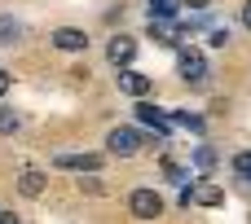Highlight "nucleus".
Segmentation results:
<instances>
[{
    "mask_svg": "<svg viewBox=\"0 0 251 224\" xmlns=\"http://www.w3.org/2000/svg\"><path fill=\"white\" fill-rule=\"evenodd\" d=\"M49 44L62 48V53H84V48H88V35H84L79 26H57V31L49 35Z\"/></svg>",
    "mask_w": 251,
    "mask_h": 224,
    "instance_id": "0eeeda50",
    "label": "nucleus"
},
{
    "mask_svg": "<svg viewBox=\"0 0 251 224\" xmlns=\"http://www.w3.org/2000/svg\"><path fill=\"white\" fill-rule=\"evenodd\" d=\"M9 84H13V75H9V70H0V97L9 92Z\"/></svg>",
    "mask_w": 251,
    "mask_h": 224,
    "instance_id": "6ab92c4d",
    "label": "nucleus"
},
{
    "mask_svg": "<svg viewBox=\"0 0 251 224\" xmlns=\"http://www.w3.org/2000/svg\"><path fill=\"white\" fill-rule=\"evenodd\" d=\"M172 123H181V128H190V132H203V114H190V110H176Z\"/></svg>",
    "mask_w": 251,
    "mask_h": 224,
    "instance_id": "2eb2a0df",
    "label": "nucleus"
},
{
    "mask_svg": "<svg viewBox=\"0 0 251 224\" xmlns=\"http://www.w3.org/2000/svg\"><path fill=\"white\" fill-rule=\"evenodd\" d=\"M137 123H141V128H154L159 136H168V132H172V119H168L159 106H150L146 97H137Z\"/></svg>",
    "mask_w": 251,
    "mask_h": 224,
    "instance_id": "423d86ee",
    "label": "nucleus"
},
{
    "mask_svg": "<svg viewBox=\"0 0 251 224\" xmlns=\"http://www.w3.org/2000/svg\"><path fill=\"white\" fill-rule=\"evenodd\" d=\"M0 224H18V216L13 211H0Z\"/></svg>",
    "mask_w": 251,
    "mask_h": 224,
    "instance_id": "412c9836",
    "label": "nucleus"
},
{
    "mask_svg": "<svg viewBox=\"0 0 251 224\" xmlns=\"http://www.w3.org/2000/svg\"><path fill=\"white\" fill-rule=\"evenodd\" d=\"M229 40H234V35H229V26H212V31H207V44H212V48H225Z\"/></svg>",
    "mask_w": 251,
    "mask_h": 224,
    "instance_id": "a211bd4d",
    "label": "nucleus"
},
{
    "mask_svg": "<svg viewBox=\"0 0 251 224\" xmlns=\"http://www.w3.org/2000/svg\"><path fill=\"white\" fill-rule=\"evenodd\" d=\"M13 132H22V114L9 110V106H0V136H13Z\"/></svg>",
    "mask_w": 251,
    "mask_h": 224,
    "instance_id": "f8f14e48",
    "label": "nucleus"
},
{
    "mask_svg": "<svg viewBox=\"0 0 251 224\" xmlns=\"http://www.w3.org/2000/svg\"><path fill=\"white\" fill-rule=\"evenodd\" d=\"M132 57H137V40H132V35H110L106 62H110V66H132Z\"/></svg>",
    "mask_w": 251,
    "mask_h": 224,
    "instance_id": "6e6552de",
    "label": "nucleus"
},
{
    "mask_svg": "<svg viewBox=\"0 0 251 224\" xmlns=\"http://www.w3.org/2000/svg\"><path fill=\"white\" fill-rule=\"evenodd\" d=\"M190 158H194V167H199V172H212V167H216V150H212V145H194V154H190Z\"/></svg>",
    "mask_w": 251,
    "mask_h": 224,
    "instance_id": "ddd939ff",
    "label": "nucleus"
},
{
    "mask_svg": "<svg viewBox=\"0 0 251 224\" xmlns=\"http://www.w3.org/2000/svg\"><path fill=\"white\" fill-rule=\"evenodd\" d=\"M207 4H212V0H190V9H207Z\"/></svg>",
    "mask_w": 251,
    "mask_h": 224,
    "instance_id": "4be33fe9",
    "label": "nucleus"
},
{
    "mask_svg": "<svg viewBox=\"0 0 251 224\" xmlns=\"http://www.w3.org/2000/svg\"><path fill=\"white\" fill-rule=\"evenodd\" d=\"M163 176H168V180H176V185H185V180H190V167H181V163L163 158Z\"/></svg>",
    "mask_w": 251,
    "mask_h": 224,
    "instance_id": "dca6fc26",
    "label": "nucleus"
},
{
    "mask_svg": "<svg viewBox=\"0 0 251 224\" xmlns=\"http://www.w3.org/2000/svg\"><path fill=\"white\" fill-rule=\"evenodd\" d=\"M234 172H238V180H251V150L234 154Z\"/></svg>",
    "mask_w": 251,
    "mask_h": 224,
    "instance_id": "f3484780",
    "label": "nucleus"
},
{
    "mask_svg": "<svg viewBox=\"0 0 251 224\" xmlns=\"http://www.w3.org/2000/svg\"><path fill=\"white\" fill-rule=\"evenodd\" d=\"M176 70H181V79L190 84V88H207V57L199 53V48H181L176 53Z\"/></svg>",
    "mask_w": 251,
    "mask_h": 224,
    "instance_id": "f257e3e1",
    "label": "nucleus"
},
{
    "mask_svg": "<svg viewBox=\"0 0 251 224\" xmlns=\"http://www.w3.org/2000/svg\"><path fill=\"white\" fill-rule=\"evenodd\" d=\"M141 145H146V141H141L137 128H110V132H106V150H110L115 158H137Z\"/></svg>",
    "mask_w": 251,
    "mask_h": 224,
    "instance_id": "f03ea898",
    "label": "nucleus"
},
{
    "mask_svg": "<svg viewBox=\"0 0 251 224\" xmlns=\"http://www.w3.org/2000/svg\"><path fill=\"white\" fill-rule=\"evenodd\" d=\"M181 0H150V18H176Z\"/></svg>",
    "mask_w": 251,
    "mask_h": 224,
    "instance_id": "4468645a",
    "label": "nucleus"
},
{
    "mask_svg": "<svg viewBox=\"0 0 251 224\" xmlns=\"http://www.w3.org/2000/svg\"><path fill=\"white\" fill-rule=\"evenodd\" d=\"M181 202L185 207H221L225 202V189L212 185V180H199V185H185L181 189Z\"/></svg>",
    "mask_w": 251,
    "mask_h": 224,
    "instance_id": "20e7f679",
    "label": "nucleus"
},
{
    "mask_svg": "<svg viewBox=\"0 0 251 224\" xmlns=\"http://www.w3.org/2000/svg\"><path fill=\"white\" fill-rule=\"evenodd\" d=\"M26 35V26L18 22V18H9V13H0V44H18Z\"/></svg>",
    "mask_w": 251,
    "mask_h": 224,
    "instance_id": "9b49d317",
    "label": "nucleus"
},
{
    "mask_svg": "<svg viewBox=\"0 0 251 224\" xmlns=\"http://www.w3.org/2000/svg\"><path fill=\"white\" fill-rule=\"evenodd\" d=\"M49 189V172H40V167H22L18 172V194L22 198H40Z\"/></svg>",
    "mask_w": 251,
    "mask_h": 224,
    "instance_id": "1a4fd4ad",
    "label": "nucleus"
},
{
    "mask_svg": "<svg viewBox=\"0 0 251 224\" xmlns=\"http://www.w3.org/2000/svg\"><path fill=\"white\" fill-rule=\"evenodd\" d=\"M128 216L132 220H159L163 216V198L154 189H132L128 194Z\"/></svg>",
    "mask_w": 251,
    "mask_h": 224,
    "instance_id": "7ed1b4c3",
    "label": "nucleus"
},
{
    "mask_svg": "<svg viewBox=\"0 0 251 224\" xmlns=\"http://www.w3.org/2000/svg\"><path fill=\"white\" fill-rule=\"evenodd\" d=\"M243 26L251 31V0H243Z\"/></svg>",
    "mask_w": 251,
    "mask_h": 224,
    "instance_id": "aec40b11",
    "label": "nucleus"
},
{
    "mask_svg": "<svg viewBox=\"0 0 251 224\" xmlns=\"http://www.w3.org/2000/svg\"><path fill=\"white\" fill-rule=\"evenodd\" d=\"M53 167H62V172H97L101 167V154H57Z\"/></svg>",
    "mask_w": 251,
    "mask_h": 224,
    "instance_id": "9d476101",
    "label": "nucleus"
},
{
    "mask_svg": "<svg viewBox=\"0 0 251 224\" xmlns=\"http://www.w3.org/2000/svg\"><path fill=\"white\" fill-rule=\"evenodd\" d=\"M119 92H128V97H150V88H154V79L150 75H141V70H132V66H119Z\"/></svg>",
    "mask_w": 251,
    "mask_h": 224,
    "instance_id": "39448f33",
    "label": "nucleus"
}]
</instances>
